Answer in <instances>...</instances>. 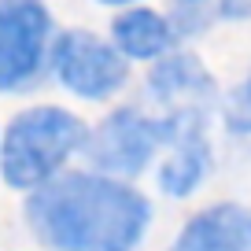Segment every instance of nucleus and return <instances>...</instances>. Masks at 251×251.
I'll use <instances>...</instances> for the list:
<instances>
[{"instance_id": "f257e3e1", "label": "nucleus", "mask_w": 251, "mask_h": 251, "mask_svg": "<svg viewBox=\"0 0 251 251\" xmlns=\"http://www.w3.org/2000/svg\"><path fill=\"white\" fill-rule=\"evenodd\" d=\"M26 222L55 251H133L148 233L151 207L122 181L67 174L37 185Z\"/></svg>"}, {"instance_id": "f03ea898", "label": "nucleus", "mask_w": 251, "mask_h": 251, "mask_svg": "<svg viewBox=\"0 0 251 251\" xmlns=\"http://www.w3.org/2000/svg\"><path fill=\"white\" fill-rule=\"evenodd\" d=\"M85 144V126L63 107H30L11 118L4 148H0V170L11 188H37L55 177L67 159Z\"/></svg>"}, {"instance_id": "7ed1b4c3", "label": "nucleus", "mask_w": 251, "mask_h": 251, "mask_svg": "<svg viewBox=\"0 0 251 251\" xmlns=\"http://www.w3.org/2000/svg\"><path fill=\"white\" fill-rule=\"evenodd\" d=\"M52 15L45 0H0V93L23 89L45 63Z\"/></svg>"}, {"instance_id": "20e7f679", "label": "nucleus", "mask_w": 251, "mask_h": 251, "mask_svg": "<svg viewBox=\"0 0 251 251\" xmlns=\"http://www.w3.org/2000/svg\"><path fill=\"white\" fill-rule=\"evenodd\" d=\"M52 67L63 85L74 96H85V100H107L129 78L126 55L89 30L63 33L52 48Z\"/></svg>"}, {"instance_id": "39448f33", "label": "nucleus", "mask_w": 251, "mask_h": 251, "mask_svg": "<svg viewBox=\"0 0 251 251\" xmlns=\"http://www.w3.org/2000/svg\"><path fill=\"white\" fill-rule=\"evenodd\" d=\"M166 144V122L144 118L141 111L122 107L89 137V159L107 174H126L133 177L151 163V155Z\"/></svg>"}, {"instance_id": "423d86ee", "label": "nucleus", "mask_w": 251, "mask_h": 251, "mask_svg": "<svg viewBox=\"0 0 251 251\" xmlns=\"http://www.w3.org/2000/svg\"><path fill=\"white\" fill-rule=\"evenodd\" d=\"M166 155L159 170V188L166 196H192L211 170V141H207V111H174L166 122Z\"/></svg>"}, {"instance_id": "0eeeda50", "label": "nucleus", "mask_w": 251, "mask_h": 251, "mask_svg": "<svg viewBox=\"0 0 251 251\" xmlns=\"http://www.w3.org/2000/svg\"><path fill=\"white\" fill-rule=\"evenodd\" d=\"M170 251H251V214L240 203H214L181 226Z\"/></svg>"}, {"instance_id": "6e6552de", "label": "nucleus", "mask_w": 251, "mask_h": 251, "mask_svg": "<svg viewBox=\"0 0 251 251\" xmlns=\"http://www.w3.org/2000/svg\"><path fill=\"white\" fill-rule=\"evenodd\" d=\"M151 93L166 103H177V111H207V103L214 100L218 85L207 74V67L196 59V55H166L151 71Z\"/></svg>"}, {"instance_id": "1a4fd4ad", "label": "nucleus", "mask_w": 251, "mask_h": 251, "mask_svg": "<svg viewBox=\"0 0 251 251\" xmlns=\"http://www.w3.org/2000/svg\"><path fill=\"white\" fill-rule=\"evenodd\" d=\"M111 37H115V48L126 59H155V55H163L170 48L174 23H166L151 8H129L126 15L115 19Z\"/></svg>"}, {"instance_id": "9d476101", "label": "nucleus", "mask_w": 251, "mask_h": 251, "mask_svg": "<svg viewBox=\"0 0 251 251\" xmlns=\"http://www.w3.org/2000/svg\"><path fill=\"white\" fill-rule=\"evenodd\" d=\"M226 19H251V0H222Z\"/></svg>"}, {"instance_id": "9b49d317", "label": "nucleus", "mask_w": 251, "mask_h": 251, "mask_svg": "<svg viewBox=\"0 0 251 251\" xmlns=\"http://www.w3.org/2000/svg\"><path fill=\"white\" fill-rule=\"evenodd\" d=\"M240 103L248 107V115H251V74H248V81L240 85Z\"/></svg>"}, {"instance_id": "f8f14e48", "label": "nucleus", "mask_w": 251, "mask_h": 251, "mask_svg": "<svg viewBox=\"0 0 251 251\" xmlns=\"http://www.w3.org/2000/svg\"><path fill=\"white\" fill-rule=\"evenodd\" d=\"M100 4H137V0H100Z\"/></svg>"}]
</instances>
